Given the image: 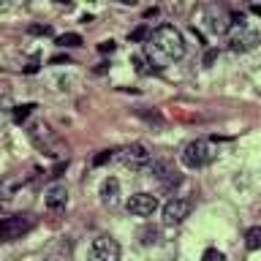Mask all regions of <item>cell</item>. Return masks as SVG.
<instances>
[{
    "instance_id": "cell-16",
    "label": "cell",
    "mask_w": 261,
    "mask_h": 261,
    "mask_svg": "<svg viewBox=\"0 0 261 261\" xmlns=\"http://www.w3.org/2000/svg\"><path fill=\"white\" fill-rule=\"evenodd\" d=\"M33 109H36V103H19V106H14V122H16V125H22V122L33 114Z\"/></svg>"
},
{
    "instance_id": "cell-23",
    "label": "cell",
    "mask_w": 261,
    "mask_h": 261,
    "mask_svg": "<svg viewBox=\"0 0 261 261\" xmlns=\"http://www.w3.org/2000/svg\"><path fill=\"white\" fill-rule=\"evenodd\" d=\"M215 57H218V52H215V49H210V52L204 55V65H212V63H215Z\"/></svg>"
},
{
    "instance_id": "cell-20",
    "label": "cell",
    "mask_w": 261,
    "mask_h": 261,
    "mask_svg": "<svg viewBox=\"0 0 261 261\" xmlns=\"http://www.w3.org/2000/svg\"><path fill=\"white\" fill-rule=\"evenodd\" d=\"M30 33L33 36H49L52 28H49V24H30Z\"/></svg>"
},
{
    "instance_id": "cell-26",
    "label": "cell",
    "mask_w": 261,
    "mask_h": 261,
    "mask_svg": "<svg viewBox=\"0 0 261 261\" xmlns=\"http://www.w3.org/2000/svg\"><path fill=\"white\" fill-rule=\"evenodd\" d=\"M253 14H258V16H261V6H253Z\"/></svg>"
},
{
    "instance_id": "cell-9",
    "label": "cell",
    "mask_w": 261,
    "mask_h": 261,
    "mask_svg": "<svg viewBox=\"0 0 261 261\" xmlns=\"http://www.w3.org/2000/svg\"><path fill=\"white\" fill-rule=\"evenodd\" d=\"M44 204H46L49 212H63L65 204H68V188L60 185V182L49 185L46 193H44Z\"/></svg>"
},
{
    "instance_id": "cell-27",
    "label": "cell",
    "mask_w": 261,
    "mask_h": 261,
    "mask_svg": "<svg viewBox=\"0 0 261 261\" xmlns=\"http://www.w3.org/2000/svg\"><path fill=\"white\" fill-rule=\"evenodd\" d=\"M0 6H3V0H0Z\"/></svg>"
},
{
    "instance_id": "cell-21",
    "label": "cell",
    "mask_w": 261,
    "mask_h": 261,
    "mask_svg": "<svg viewBox=\"0 0 261 261\" xmlns=\"http://www.w3.org/2000/svg\"><path fill=\"white\" fill-rule=\"evenodd\" d=\"M112 158H114L112 150H103L101 155H95V161H93V163H95V166H103V163H106V161H112Z\"/></svg>"
},
{
    "instance_id": "cell-19",
    "label": "cell",
    "mask_w": 261,
    "mask_h": 261,
    "mask_svg": "<svg viewBox=\"0 0 261 261\" xmlns=\"http://www.w3.org/2000/svg\"><path fill=\"white\" fill-rule=\"evenodd\" d=\"M130 63L136 65V71H139V73H150V71H152V68H147V60H144L142 55H134V57H130Z\"/></svg>"
},
{
    "instance_id": "cell-12",
    "label": "cell",
    "mask_w": 261,
    "mask_h": 261,
    "mask_svg": "<svg viewBox=\"0 0 261 261\" xmlns=\"http://www.w3.org/2000/svg\"><path fill=\"white\" fill-rule=\"evenodd\" d=\"M101 201L106 204V207H117L120 201V182L114 177H106L103 185H101Z\"/></svg>"
},
{
    "instance_id": "cell-14",
    "label": "cell",
    "mask_w": 261,
    "mask_h": 261,
    "mask_svg": "<svg viewBox=\"0 0 261 261\" xmlns=\"http://www.w3.org/2000/svg\"><path fill=\"white\" fill-rule=\"evenodd\" d=\"M245 248L248 250H261V226L248 228V234H245Z\"/></svg>"
},
{
    "instance_id": "cell-6",
    "label": "cell",
    "mask_w": 261,
    "mask_h": 261,
    "mask_svg": "<svg viewBox=\"0 0 261 261\" xmlns=\"http://www.w3.org/2000/svg\"><path fill=\"white\" fill-rule=\"evenodd\" d=\"M191 207H193V204L188 201V199H179V196L169 199L166 204H163V223H166V226L182 223V220L191 215Z\"/></svg>"
},
{
    "instance_id": "cell-10",
    "label": "cell",
    "mask_w": 261,
    "mask_h": 261,
    "mask_svg": "<svg viewBox=\"0 0 261 261\" xmlns=\"http://www.w3.org/2000/svg\"><path fill=\"white\" fill-rule=\"evenodd\" d=\"M150 169H152V174L163 182V188H171V185H179V182H182L179 171L171 166L169 161H152V163H150Z\"/></svg>"
},
{
    "instance_id": "cell-11",
    "label": "cell",
    "mask_w": 261,
    "mask_h": 261,
    "mask_svg": "<svg viewBox=\"0 0 261 261\" xmlns=\"http://www.w3.org/2000/svg\"><path fill=\"white\" fill-rule=\"evenodd\" d=\"M256 44H258V36H256V33H250V30H245V28H240L231 38H228L231 52H250Z\"/></svg>"
},
{
    "instance_id": "cell-17",
    "label": "cell",
    "mask_w": 261,
    "mask_h": 261,
    "mask_svg": "<svg viewBox=\"0 0 261 261\" xmlns=\"http://www.w3.org/2000/svg\"><path fill=\"white\" fill-rule=\"evenodd\" d=\"M147 36H152V33H150V30H147V24H139V28H136V30H130V33H128V38H130V41H134V44H136V41H144Z\"/></svg>"
},
{
    "instance_id": "cell-25",
    "label": "cell",
    "mask_w": 261,
    "mask_h": 261,
    "mask_svg": "<svg viewBox=\"0 0 261 261\" xmlns=\"http://www.w3.org/2000/svg\"><path fill=\"white\" fill-rule=\"evenodd\" d=\"M60 6H73V0H57Z\"/></svg>"
},
{
    "instance_id": "cell-3",
    "label": "cell",
    "mask_w": 261,
    "mask_h": 261,
    "mask_svg": "<svg viewBox=\"0 0 261 261\" xmlns=\"http://www.w3.org/2000/svg\"><path fill=\"white\" fill-rule=\"evenodd\" d=\"M33 226H36V218H33V215L0 218V240H3V242H14V240H19L22 234H28Z\"/></svg>"
},
{
    "instance_id": "cell-5",
    "label": "cell",
    "mask_w": 261,
    "mask_h": 261,
    "mask_svg": "<svg viewBox=\"0 0 261 261\" xmlns=\"http://www.w3.org/2000/svg\"><path fill=\"white\" fill-rule=\"evenodd\" d=\"M90 261H120V245L112 237H98L90 245Z\"/></svg>"
},
{
    "instance_id": "cell-28",
    "label": "cell",
    "mask_w": 261,
    "mask_h": 261,
    "mask_svg": "<svg viewBox=\"0 0 261 261\" xmlns=\"http://www.w3.org/2000/svg\"><path fill=\"white\" fill-rule=\"evenodd\" d=\"M122 3H128V0H122Z\"/></svg>"
},
{
    "instance_id": "cell-7",
    "label": "cell",
    "mask_w": 261,
    "mask_h": 261,
    "mask_svg": "<svg viewBox=\"0 0 261 261\" xmlns=\"http://www.w3.org/2000/svg\"><path fill=\"white\" fill-rule=\"evenodd\" d=\"M155 210H158V199L152 193H134L128 199V212L136 218H150Z\"/></svg>"
},
{
    "instance_id": "cell-24",
    "label": "cell",
    "mask_w": 261,
    "mask_h": 261,
    "mask_svg": "<svg viewBox=\"0 0 261 261\" xmlns=\"http://www.w3.org/2000/svg\"><path fill=\"white\" fill-rule=\"evenodd\" d=\"M24 71H28V73H33V71H38V60H30V65H28V68H24Z\"/></svg>"
},
{
    "instance_id": "cell-18",
    "label": "cell",
    "mask_w": 261,
    "mask_h": 261,
    "mask_svg": "<svg viewBox=\"0 0 261 261\" xmlns=\"http://www.w3.org/2000/svg\"><path fill=\"white\" fill-rule=\"evenodd\" d=\"M201 261H226V256H223V253H220L218 248H210V250H204Z\"/></svg>"
},
{
    "instance_id": "cell-22",
    "label": "cell",
    "mask_w": 261,
    "mask_h": 261,
    "mask_svg": "<svg viewBox=\"0 0 261 261\" xmlns=\"http://www.w3.org/2000/svg\"><path fill=\"white\" fill-rule=\"evenodd\" d=\"M114 46H117V44H114L112 38H109V41H103V44H98V49H101L103 55H106V52H114Z\"/></svg>"
},
{
    "instance_id": "cell-1",
    "label": "cell",
    "mask_w": 261,
    "mask_h": 261,
    "mask_svg": "<svg viewBox=\"0 0 261 261\" xmlns=\"http://www.w3.org/2000/svg\"><path fill=\"white\" fill-rule=\"evenodd\" d=\"M150 52L161 55L163 60H179L185 55V41H182V33L171 24H161V28L152 30L150 36Z\"/></svg>"
},
{
    "instance_id": "cell-8",
    "label": "cell",
    "mask_w": 261,
    "mask_h": 261,
    "mask_svg": "<svg viewBox=\"0 0 261 261\" xmlns=\"http://www.w3.org/2000/svg\"><path fill=\"white\" fill-rule=\"evenodd\" d=\"M204 22L212 33H226L234 22V14H228L223 6H210L207 14H204Z\"/></svg>"
},
{
    "instance_id": "cell-13",
    "label": "cell",
    "mask_w": 261,
    "mask_h": 261,
    "mask_svg": "<svg viewBox=\"0 0 261 261\" xmlns=\"http://www.w3.org/2000/svg\"><path fill=\"white\" fill-rule=\"evenodd\" d=\"M8 120H14V103L8 95H0V130L6 128Z\"/></svg>"
},
{
    "instance_id": "cell-15",
    "label": "cell",
    "mask_w": 261,
    "mask_h": 261,
    "mask_svg": "<svg viewBox=\"0 0 261 261\" xmlns=\"http://www.w3.org/2000/svg\"><path fill=\"white\" fill-rule=\"evenodd\" d=\"M55 44L63 49H76V46H82V36L79 33H65V36H57Z\"/></svg>"
},
{
    "instance_id": "cell-2",
    "label": "cell",
    "mask_w": 261,
    "mask_h": 261,
    "mask_svg": "<svg viewBox=\"0 0 261 261\" xmlns=\"http://www.w3.org/2000/svg\"><path fill=\"white\" fill-rule=\"evenodd\" d=\"M215 155H218V147L212 139H196V142L185 144L182 163L188 169H201V166H207V163L215 161Z\"/></svg>"
},
{
    "instance_id": "cell-4",
    "label": "cell",
    "mask_w": 261,
    "mask_h": 261,
    "mask_svg": "<svg viewBox=\"0 0 261 261\" xmlns=\"http://www.w3.org/2000/svg\"><path fill=\"white\" fill-rule=\"evenodd\" d=\"M120 163L125 169H134V171H142V169H147L150 166V152H147V147L142 144V142H136V144H128V147H122L120 150Z\"/></svg>"
}]
</instances>
